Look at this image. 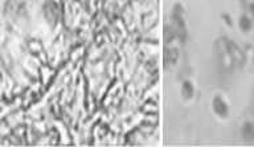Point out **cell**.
Returning <instances> with one entry per match:
<instances>
[{
	"mask_svg": "<svg viewBox=\"0 0 254 147\" xmlns=\"http://www.w3.org/2000/svg\"><path fill=\"white\" fill-rule=\"evenodd\" d=\"M216 110H217L220 114H225L226 113L225 103L222 102V101H220V99H217V101H216Z\"/></svg>",
	"mask_w": 254,
	"mask_h": 147,
	"instance_id": "obj_1",
	"label": "cell"
},
{
	"mask_svg": "<svg viewBox=\"0 0 254 147\" xmlns=\"http://www.w3.org/2000/svg\"><path fill=\"white\" fill-rule=\"evenodd\" d=\"M241 28L242 29H245V31H248V29H250L252 28V21H250L248 17H241Z\"/></svg>",
	"mask_w": 254,
	"mask_h": 147,
	"instance_id": "obj_2",
	"label": "cell"
},
{
	"mask_svg": "<svg viewBox=\"0 0 254 147\" xmlns=\"http://www.w3.org/2000/svg\"><path fill=\"white\" fill-rule=\"evenodd\" d=\"M250 9H252V13H253V16H254V4H252V7H250Z\"/></svg>",
	"mask_w": 254,
	"mask_h": 147,
	"instance_id": "obj_3",
	"label": "cell"
}]
</instances>
